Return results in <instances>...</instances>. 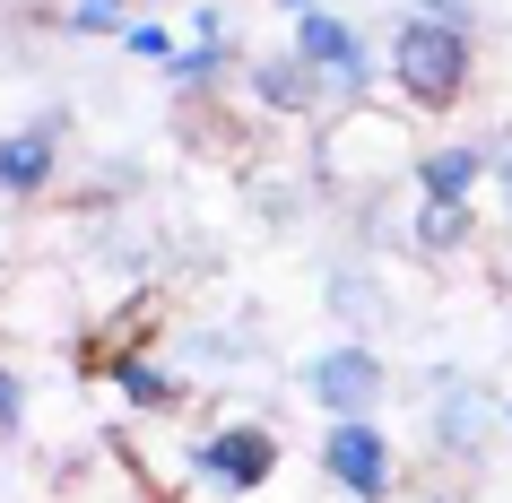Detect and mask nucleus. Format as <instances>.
Masks as SVG:
<instances>
[{
    "instance_id": "nucleus-1",
    "label": "nucleus",
    "mask_w": 512,
    "mask_h": 503,
    "mask_svg": "<svg viewBox=\"0 0 512 503\" xmlns=\"http://www.w3.org/2000/svg\"><path fill=\"white\" fill-rule=\"evenodd\" d=\"M391 79H400V96L417 113L460 105V87H469V35L434 27V18H400V35H391Z\"/></svg>"
},
{
    "instance_id": "nucleus-2",
    "label": "nucleus",
    "mask_w": 512,
    "mask_h": 503,
    "mask_svg": "<svg viewBox=\"0 0 512 503\" xmlns=\"http://www.w3.org/2000/svg\"><path fill=\"white\" fill-rule=\"evenodd\" d=\"M296 61L330 87V96H365V87H374V53H365L356 27H348V18H330V9H304V18H296Z\"/></svg>"
},
{
    "instance_id": "nucleus-3",
    "label": "nucleus",
    "mask_w": 512,
    "mask_h": 503,
    "mask_svg": "<svg viewBox=\"0 0 512 503\" xmlns=\"http://www.w3.org/2000/svg\"><path fill=\"white\" fill-rule=\"evenodd\" d=\"M322 469L348 486L356 503H382L391 495V434H382L374 417H330V434H322Z\"/></svg>"
},
{
    "instance_id": "nucleus-4",
    "label": "nucleus",
    "mask_w": 512,
    "mask_h": 503,
    "mask_svg": "<svg viewBox=\"0 0 512 503\" xmlns=\"http://www.w3.org/2000/svg\"><path fill=\"white\" fill-rule=\"evenodd\" d=\"M304 391H313L322 417H374V399H382L374 347H322V356L304 365Z\"/></svg>"
},
{
    "instance_id": "nucleus-5",
    "label": "nucleus",
    "mask_w": 512,
    "mask_h": 503,
    "mask_svg": "<svg viewBox=\"0 0 512 503\" xmlns=\"http://www.w3.org/2000/svg\"><path fill=\"white\" fill-rule=\"evenodd\" d=\"M191 469L217 477L226 495H252V486H270V469H278V434L270 425H226L209 443H191Z\"/></svg>"
},
{
    "instance_id": "nucleus-6",
    "label": "nucleus",
    "mask_w": 512,
    "mask_h": 503,
    "mask_svg": "<svg viewBox=\"0 0 512 503\" xmlns=\"http://www.w3.org/2000/svg\"><path fill=\"white\" fill-rule=\"evenodd\" d=\"M53 139H61V122H27V131L0 139V191H44L53 183Z\"/></svg>"
},
{
    "instance_id": "nucleus-7",
    "label": "nucleus",
    "mask_w": 512,
    "mask_h": 503,
    "mask_svg": "<svg viewBox=\"0 0 512 503\" xmlns=\"http://www.w3.org/2000/svg\"><path fill=\"white\" fill-rule=\"evenodd\" d=\"M478 434H486V391H478V382H460V373H443V382H434V443L469 451Z\"/></svg>"
},
{
    "instance_id": "nucleus-8",
    "label": "nucleus",
    "mask_w": 512,
    "mask_h": 503,
    "mask_svg": "<svg viewBox=\"0 0 512 503\" xmlns=\"http://www.w3.org/2000/svg\"><path fill=\"white\" fill-rule=\"evenodd\" d=\"M243 79H252V96H261L270 113H313V105H322V79H313L296 53H287V61H252Z\"/></svg>"
},
{
    "instance_id": "nucleus-9",
    "label": "nucleus",
    "mask_w": 512,
    "mask_h": 503,
    "mask_svg": "<svg viewBox=\"0 0 512 503\" xmlns=\"http://www.w3.org/2000/svg\"><path fill=\"white\" fill-rule=\"evenodd\" d=\"M417 183H426V200L469 209V191L486 183V157H478V148H426V157H417Z\"/></svg>"
},
{
    "instance_id": "nucleus-10",
    "label": "nucleus",
    "mask_w": 512,
    "mask_h": 503,
    "mask_svg": "<svg viewBox=\"0 0 512 503\" xmlns=\"http://www.w3.org/2000/svg\"><path fill=\"white\" fill-rule=\"evenodd\" d=\"M113 391H131L139 408H183V382H174V373H157L148 365V356H139V347H113Z\"/></svg>"
},
{
    "instance_id": "nucleus-11",
    "label": "nucleus",
    "mask_w": 512,
    "mask_h": 503,
    "mask_svg": "<svg viewBox=\"0 0 512 503\" xmlns=\"http://www.w3.org/2000/svg\"><path fill=\"white\" fill-rule=\"evenodd\" d=\"M408 235H417V252H434V261H443V252H460V243L478 235V226H469V209H452V200H426Z\"/></svg>"
},
{
    "instance_id": "nucleus-12",
    "label": "nucleus",
    "mask_w": 512,
    "mask_h": 503,
    "mask_svg": "<svg viewBox=\"0 0 512 503\" xmlns=\"http://www.w3.org/2000/svg\"><path fill=\"white\" fill-rule=\"evenodd\" d=\"M217 70H226V35H191V53H174V87H191V96H200Z\"/></svg>"
},
{
    "instance_id": "nucleus-13",
    "label": "nucleus",
    "mask_w": 512,
    "mask_h": 503,
    "mask_svg": "<svg viewBox=\"0 0 512 503\" xmlns=\"http://www.w3.org/2000/svg\"><path fill=\"white\" fill-rule=\"evenodd\" d=\"M61 27H70V35H113V27L131 35L139 18L122 9V0H70V9H61Z\"/></svg>"
},
{
    "instance_id": "nucleus-14",
    "label": "nucleus",
    "mask_w": 512,
    "mask_h": 503,
    "mask_svg": "<svg viewBox=\"0 0 512 503\" xmlns=\"http://www.w3.org/2000/svg\"><path fill=\"white\" fill-rule=\"evenodd\" d=\"M330 304H339V313H374V287H365V269H330Z\"/></svg>"
},
{
    "instance_id": "nucleus-15",
    "label": "nucleus",
    "mask_w": 512,
    "mask_h": 503,
    "mask_svg": "<svg viewBox=\"0 0 512 503\" xmlns=\"http://www.w3.org/2000/svg\"><path fill=\"white\" fill-rule=\"evenodd\" d=\"M417 18H434V27H460L469 35V18H478V0H408Z\"/></svg>"
},
{
    "instance_id": "nucleus-16",
    "label": "nucleus",
    "mask_w": 512,
    "mask_h": 503,
    "mask_svg": "<svg viewBox=\"0 0 512 503\" xmlns=\"http://www.w3.org/2000/svg\"><path fill=\"white\" fill-rule=\"evenodd\" d=\"M122 44H131L139 61H174V35H165V27H131V35H122Z\"/></svg>"
},
{
    "instance_id": "nucleus-17",
    "label": "nucleus",
    "mask_w": 512,
    "mask_h": 503,
    "mask_svg": "<svg viewBox=\"0 0 512 503\" xmlns=\"http://www.w3.org/2000/svg\"><path fill=\"white\" fill-rule=\"evenodd\" d=\"M27 425V391H18V373H0V434H18Z\"/></svg>"
},
{
    "instance_id": "nucleus-18",
    "label": "nucleus",
    "mask_w": 512,
    "mask_h": 503,
    "mask_svg": "<svg viewBox=\"0 0 512 503\" xmlns=\"http://www.w3.org/2000/svg\"><path fill=\"white\" fill-rule=\"evenodd\" d=\"M486 174H495V183H504V200H512V157H495V165H486Z\"/></svg>"
}]
</instances>
